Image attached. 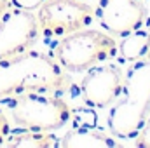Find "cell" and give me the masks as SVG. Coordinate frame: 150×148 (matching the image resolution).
Masks as SVG:
<instances>
[{
	"instance_id": "1",
	"label": "cell",
	"mask_w": 150,
	"mask_h": 148,
	"mask_svg": "<svg viewBox=\"0 0 150 148\" xmlns=\"http://www.w3.org/2000/svg\"><path fill=\"white\" fill-rule=\"evenodd\" d=\"M67 85L65 68L42 52L0 59V99L23 92H52Z\"/></svg>"
},
{
	"instance_id": "2",
	"label": "cell",
	"mask_w": 150,
	"mask_h": 148,
	"mask_svg": "<svg viewBox=\"0 0 150 148\" xmlns=\"http://www.w3.org/2000/svg\"><path fill=\"white\" fill-rule=\"evenodd\" d=\"M150 111V52L147 59L131 65L124 77L120 96L110 106L107 125L115 138H134L145 125Z\"/></svg>"
},
{
	"instance_id": "3",
	"label": "cell",
	"mask_w": 150,
	"mask_h": 148,
	"mask_svg": "<svg viewBox=\"0 0 150 148\" xmlns=\"http://www.w3.org/2000/svg\"><path fill=\"white\" fill-rule=\"evenodd\" d=\"M0 106L14 125L25 131H58L72 118L70 105L63 98L49 96L47 92H23L2 101Z\"/></svg>"
},
{
	"instance_id": "4",
	"label": "cell",
	"mask_w": 150,
	"mask_h": 148,
	"mask_svg": "<svg viewBox=\"0 0 150 148\" xmlns=\"http://www.w3.org/2000/svg\"><path fill=\"white\" fill-rule=\"evenodd\" d=\"M117 54V42L113 35L101 30H79L63 38L56 49L54 58L67 72H87L91 66L112 59Z\"/></svg>"
},
{
	"instance_id": "5",
	"label": "cell",
	"mask_w": 150,
	"mask_h": 148,
	"mask_svg": "<svg viewBox=\"0 0 150 148\" xmlns=\"http://www.w3.org/2000/svg\"><path fill=\"white\" fill-rule=\"evenodd\" d=\"M44 37H67L94 21V7L84 0H45L37 12Z\"/></svg>"
},
{
	"instance_id": "6",
	"label": "cell",
	"mask_w": 150,
	"mask_h": 148,
	"mask_svg": "<svg viewBox=\"0 0 150 148\" xmlns=\"http://www.w3.org/2000/svg\"><path fill=\"white\" fill-rule=\"evenodd\" d=\"M38 35L37 14H33V11L11 7L0 18V59L28 52Z\"/></svg>"
},
{
	"instance_id": "7",
	"label": "cell",
	"mask_w": 150,
	"mask_h": 148,
	"mask_svg": "<svg viewBox=\"0 0 150 148\" xmlns=\"http://www.w3.org/2000/svg\"><path fill=\"white\" fill-rule=\"evenodd\" d=\"M100 26L113 37H124L143 28L147 19L145 0H100L94 9Z\"/></svg>"
},
{
	"instance_id": "8",
	"label": "cell",
	"mask_w": 150,
	"mask_h": 148,
	"mask_svg": "<svg viewBox=\"0 0 150 148\" xmlns=\"http://www.w3.org/2000/svg\"><path fill=\"white\" fill-rule=\"evenodd\" d=\"M124 85V75L113 65H94L80 82L84 101L93 108H108L117 101Z\"/></svg>"
},
{
	"instance_id": "9",
	"label": "cell",
	"mask_w": 150,
	"mask_h": 148,
	"mask_svg": "<svg viewBox=\"0 0 150 148\" xmlns=\"http://www.w3.org/2000/svg\"><path fill=\"white\" fill-rule=\"evenodd\" d=\"M58 147L63 148H113L117 143L110 136L94 131L93 127L86 125H75L72 131H68L59 141Z\"/></svg>"
},
{
	"instance_id": "10",
	"label": "cell",
	"mask_w": 150,
	"mask_h": 148,
	"mask_svg": "<svg viewBox=\"0 0 150 148\" xmlns=\"http://www.w3.org/2000/svg\"><path fill=\"white\" fill-rule=\"evenodd\" d=\"M117 49L124 61L134 63L138 59H143L150 52V33L142 28L136 32H131L122 37V42Z\"/></svg>"
},
{
	"instance_id": "11",
	"label": "cell",
	"mask_w": 150,
	"mask_h": 148,
	"mask_svg": "<svg viewBox=\"0 0 150 148\" xmlns=\"http://www.w3.org/2000/svg\"><path fill=\"white\" fill-rule=\"evenodd\" d=\"M4 147L7 148H52L58 147V138L51 132L25 131L19 134H9Z\"/></svg>"
},
{
	"instance_id": "12",
	"label": "cell",
	"mask_w": 150,
	"mask_h": 148,
	"mask_svg": "<svg viewBox=\"0 0 150 148\" xmlns=\"http://www.w3.org/2000/svg\"><path fill=\"white\" fill-rule=\"evenodd\" d=\"M9 134H11V118L7 115V111L0 106V147H4Z\"/></svg>"
},
{
	"instance_id": "13",
	"label": "cell",
	"mask_w": 150,
	"mask_h": 148,
	"mask_svg": "<svg viewBox=\"0 0 150 148\" xmlns=\"http://www.w3.org/2000/svg\"><path fill=\"white\" fill-rule=\"evenodd\" d=\"M134 147H140V148H150V117L147 118L145 125L142 127V131L134 136Z\"/></svg>"
},
{
	"instance_id": "14",
	"label": "cell",
	"mask_w": 150,
	"mask_h": 148,
	"mask_svg": "<svg viewBox=\"0 0 150 148\" xmlns=\"http://www.w3.org/2000/svg\"><path fill=\"white\" fill-rule=\"evenodd\" d=\"M11 2H12V7H19L25 11H35L45 0H11Z\"/></svg>"
},
{
	"instance_id": "15",
	"label": "cell",
	"mask_w": 150,
	"mask_h": 148,
	"mask_svg": "<svg viewBox=\"0 0 150 148\" xmlns=\"http://www.w3.org/2000/svg\"><path fill=\"white\" fill-rule=\"evenodd\" d=\"M12 7V2L11 0H0V18Z\"/></svg>"
},
{
	"instance_id": "16",
	"label": "cell",
	"mask_w": 150,
	"mask_h": 148,
	"mask_svg": "<svg viewBox=\"0 0 150 148\" xmlns=\"http://www.w3.org/2000/svg\"><path fill=\"white\" fill-rule=\"evenodd\" d=\"M84 2H86V0H84Z\"/></svg>"
}]
</instances>
